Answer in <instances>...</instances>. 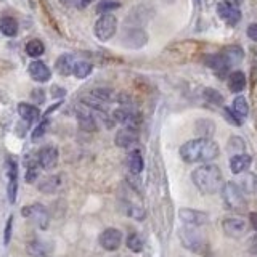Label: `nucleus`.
Masks as SVG:
<instances>
[{
  "label": "nucleus",
  "mask_w": 257,
  "mask_h": 257,
  "mask_svg": "<svg viewBox=\"0 0 257 257\" xmlns=\"http://www.w3.org/2000/svg\"><path fill=\"white\" fill-rule=\"evenodd\" d=\"M219 156V145L211 139H195L188 140L180 147V158L185 163H209Z\"/></svg>",
  "instance_id": "nucleus-1"
},
{
  "label": "nucleus",
  "mask_w": 257,
  "mask_h": 257,
  "mask_svg": "<svg viewBox=\"0 0 257 257\" xmlns=\"http://www.w3.org/2000/svg\"><path fill=\"white\" fill-rule=\"evenodd\" d=\"M191 180L204 195H214L222 188V172L219 166L204 164L196 167L191 174Z\"/></svg>",
  "instance_id": "nucleus-2"
},
{
  "label": "nucleus",
  "mask_w": 257,
  "mask_h": 257,
  "mask_svg": "<svg viewBox=\"0 0 257 257\" xmlns=\"http://www.w3.org/2000/svg\"><path fill=\"white\" fill-rule=\"evenodd\" d=\"M199 227H185L179 231V238L182 241L183 247H187L188 251L199 254V255H204L207 257L209 254V244H207V239L203 236V233L198 230Z\"/></svg>",
  "instance_id": "nucleus-3"
},
{
  "label": "nucleus",
  "mask_w": 257,
  "mask_h": 257,
  "mask_svg": "<svg viewBox=\"0 0 257 257\" xmlns=\"http://www.w3.org/2000/svg\"><path fill=\"white\" fill-rule=\"evenodd\" d=\"M222 191V198H223V203H225V207L228 209V211H233V212H243L246 209V199H244V193L238 187V183L235 182H227L220 188Z\"/></svg>",
  "instance_id": "nucleus-4"
},
{
  "label": "nucleus",
  "mask_w": 257,
  "mask_h": 257,
  "mask_svg": "<svg viewBox=\"0 0 257 257\" xmlns=\"http://www.w3.org/2000/svg\"><path fill=\"white\" fill-rule=\"evenodd\" d=\"M117 31V18L112 13H103L95 23V36L101 42H108Z\"/></svg>",
  "instance_id": "nucleus-5"
},
{
  "label": "nucleus",
  "mask_w": 257,
  "mask_h": 257,
  "mask_svg": "<svg viewBox=\"0 0 257 257\" xmlns=\"http://www.w3.org/2000/svg\"><path fill=\"white\" fill-rule=\"evenodd\" d=\"M222 228L228 238H243L246 235L247 225L239 217H227L222 222Z\"/></svg>",
  "instance_id": "nucleus-6"
},
{
  "label": "nucleus",
  "mask_w": 257,
  "mask_h": 257,
  "mask_svg": "<svg viewBox=\"0 0 257 257\" xmlns=\"http://www.w3.org/2000/svg\"><path fill=\"white\" fill-rule=\"evenodd\" d=\"M112 117H114L116 122L122 124L124 127H128V128H139L140 125V114L137 111H132L128 108H119L116 111H112Z\"/></svg>",
  "instance_id": "nucleus-7"
},
{
  "label": "nucleus",
  "mask_w": 257,
  "mask_h": 257,
  "mask_svg": "<svg viewBox=\"0 0 257 257\" xmlns=\"http://www.w3.org/2000/svg\"><path fill=\"white\" fill-rule=\"evenodd\" d=\"M21 214L24 217H31L32 220H36V223L39 225L42 230H47L48 227V214H47V209L42 206V204H31V206H26L21 211Z\"/></svg>",
  "instance_id": "nucleus-8"
},
{
  "label": "nucleus",
  "mask_w": 257,
  "mask_h": 257,
  "mask_svg": "<svg viewBox=\"0 0 257 257\" xmlns=\"http://www.w3.org/2000/svg\"><path fill=\"white\" fill-rule=\"evenodd\" d=\"M100 244L106 251H117L122 244V233L117 228H106L100 235Z\"/></svg>",
  "instance_id": "nucleus-9"
},
{
  "label": "nucleus",
  "mask_w": 257,
  "mask_h": 257,
  "mask_svg": "<svg viewBox=\"0 0 257 257\" xmlns=\"http://www.w3.org/2000/svg\"><path fill=\"white\" fill-rule=\"evenodd\" d=\"M179 217L187 227H201V225L207 223L209 219V215L206 212L196 211V209H180Z\"/></svg>",
  "instance_id": "nucleus-10"
},
{
  "label": "nucleus",
  "mask_w": 257,
  "mask_h": 257,
  "mask_svg": "<svg viewBox=\"0 0 257 257\" xmlns=\"http://www.w3.org/2000/svg\"><path fill=\"white\" fill-rule=\"evenodd\" d=\"M28 72L32 80H36L39 84H44L47 80H50L52 77V72L48 69V66L44 63V61H39V60H34L28 68Z\"/></svg>",
  "instance_id": "nucleus-11"
},
{
  "label": "nucleus",
  "mask_w": 257,
  "mask_h": 257,
  "mask_svg": "<svg viewBox=\"0 0 257 257\" xmlns=\"http://www.w3.org/2000/svg\"><path fill=\"white\" fill-rule=\"evenodd\" d=\"M217 13L228 24H238L241 20V12L231 2H227V0H223V2L217 5Z\"/></svg>",
  "instance_id": "nucleus-12"
},
{
  "label": "nucleus",
  "mask_w": 257,
  "mask_h": 257,
  "mask_svg": "<svg viewBox=\"0 0 257 257\" xmlns=\"http://www.w3.org/2000/svg\"><path fill=\"white\" fill-rule=\"evenodd\" d=\"M37 161L40 167L50 171V169L56 167V163H58V150L55 147H44L37 153Z\"/></svg>",
  "instance_id": "nucleus-13"
},
{
  "label": "nucleus",
  "mask_w": 257,
  "mask_h": 257,
  "mask_svg": "<svg viewBox=\"0 0 257 257\" xmlns=\"http://www.w3.org/2000/svg\"><path fill=\"white\" fill-rule=\"evenodd\" d=\"M204 63L207 64L209 68H212L214 72L219 77H225L227 72L230 69V64L225 60V56L222 53H214V55H207L204 58Z\"/></svg>",
  "instance_id": "nucleus-14"
},
{
  "label": "nucleus",
  "mask_w": 257,
  "mask_h": 257,
  "mask_svg": "<svg viewBox=\"0 0 257 257\" xmlns=\"http://www.w3.org/2000/svg\"><path fill=\"white\" fill-rule=\"evenodd\" d=\"M147 32L143 29H139V28H134L131 29L125 34V37L122 39V42L128 47V48H142L145 44H147Z\"/></svg>",
  "instance_id": "nucleus-15"
},
{
  "label": "nucleus",
  "mask_w": 257,
  "mask_h": 257,
  "mask_svg": "<svg viewBox=\"0 0 257 257\" xmlns=\"http://www.w3.org/2000/svg\"><path fill=\"white\" fill-rule=\"evenodd\" d=\"M252 158L246 155V153H239V155H233L230 158V169L233 174H243L246 172L249 167H251Z\"/></svg>",
  "instance_id": "nucleus-16"
},
{
  "label": "nucleus",
  "mask_w": 257,
  "mask_h": 257,
  "mask_svg": "<svg viewBox=\"0 0 257 257\" xmlns=\"http://www.w3.org/2000/svg\"><path fill=\"white\" fill-rule=\"evenodd\" d=\"M76 116H77L79 127L82 128V131H85V132H95L96 128H98V124H96L95 117L92 116V112L88 111V109L79 108L76 111Z\"/></svg>",
  "instance_id": "nucleus-17"
},
{
  "label": "nucleus",
  "mask_w": 257,
  "mask_h": 257,
  "mask_svg": "<svg viewBox=\"0 0 257 257\" xmlns=\"http://www.w3.org/2000/svg\"><path fill=\"white\" fill-rule=\"evenodd\" d=\"M137 140H139V137H137L135 128L124 127L116 134V145L120 148H131Z\"/></svg>",
  "instance_id": "nucleus-18"
},
{
  "label": "nucleus",
  "mask_w": 257,
  "mask_h": 257,
  "mask_svg": "<svg viewBox=\"0 0 257 257\" xmlns=\"http://www.w3.org/2000/svg\"><path fill=\"white\" fill-rule=\"evenodd\" d=\"M18 114L21 119L26 120L28 124H34L40 117V111L34 106V104L29 103H20L18 104Z\"/></svg>",
  "instance_id": "nucleus-19"
},
{
  "label": "nucleus",
  "mask_w": 257,
  "mask_h": 257,
  "mask_svg": "<svg viewBox=\"0 0 257 257\" xmlns=\"http://www.w3.org/2000/svg\"><path fill=\"white\" fill-rule=\"evenodd\" d=\"M74 64H76L74 56L69 53H64V55L58 56V60L55 63V68L61 76H71L72 69H74Z\"/></svg>",
  "instance_id": "nucleus-20"
},
{
  "label": "nucleus",
  "mask_w": 257,
  "mask_h": 257,
  "mask_svg": "<svg viewBox=\"0 0 257 257\" xmlns=\"http://www.w3.org/2000/svg\"><path fill=\"white\" fill-rule=\"evenodd\" d=\"M246 87V76L243 71H233L228 77V88L233 93L243 92Z\"/></svg>",
  "instance_id": "nucleus-21"
},
{
  "label": "nucleus",
  "mask_w": 257,
  "mask_h": 257,
  "mask_svg": "<svg viewBox=\"0 0 257 257\" xmlns=\"http://www.w3.org/2000/svg\"><path fill=\"white\" fill-rule=\"evenodd\" d=\"M61 187V177L60 175H48L39 183V191L45 193V195H52Z\"/></svg>",
  "instance_id": "nucleus-22"
},
{
  "label": "nucleus",
  "mask_w": 257,
  "mask_h": 257,
  "mask_svg": "<svg viewBox=\"0 0 257 257\" xmlns=\"http://www.w3.org/2000/svg\"><path fill=\"white\" fill-rule=\"evenodd\" d=\"M127 164H128V171H131L134 175H139L143 171V156H142L140 150H132L128 153Z\"/></svg>",
  "instance_id": "nucleus-23"
},
{
  "label": "nucleus",
  "mask_w": 257,
  "mask_h": 257,
  "mask_svg": "<svg viewBox=\"0 0 257 257\" xmlns=\"http://www.w3.org/2000/svg\"><path fill=\"white\" fill-rule=\"evenodd\" d=\"M0 32L5 36V37H15L18 34V23H16L15 18L12 16H4L0 20Z\"/></svg>",
  "instance_id": "nucleus-24"
},
{
  "label": "nucleus",
  "mask_w": 257,
  "mask_h": 257,
  "mask_svg": "<svg viewBox=\"0 0 257 257\" xmlns=\"http://www.w3.org/2000/svg\"><path fill=\"white\" fill-rule=\"evenodd\" d=\"M222 55L225 56V60H227V63L230 64V66L231 64H238L241 60H243V50H241L239 47H235V45L227 47L222 52Z\"/></svg>",
  "instance_id": "nucleus-25"
},
{
  "label": "nucleus",
  "mask_w": 257,
  "mask_h": 257,
  "mask_svg": "<svg viewBox=\"0 0 257 257\" xmlns=\"http://www.w3.org/2000/svg\"><path fill=\"white\" fill-rule=\"evenodd\" d=\"M26 251L32 257H47V254L50 252V247L45 243H40V241H32V243L28 244Z\"/></svg>",
  "instance_id": "nucleus-26"
},
{
  "label": "nucleus",
  "mask_w": 257,
  "mask_h": 257,
  "mask_svg": "<svg viewBox=\"0 0 257 257\" xmlns=\"http://www.w3.org/2000/svg\"><path fill=\"white\" fill-rule=\"evenodd\" d=\"M243 174L244 175L239 179V185H238V187L243 190V193H254L255 185H257L255 175L254 174H249V172H243Z\"/></svg>",
  "instance_id": "nucleus-27"
},
{
  "label": "nucleus",
  "mask_w": 257,
  "mask_h": 257,
  "mask_svg": "<svg viewBox=\"0 0 257 257\" xmlns=\"http://www.w3.org/2000/svg\"><path fill=\"white\" fill-rule=\"evenodd\" d=\"M44 52H45V47L42 44V40L32 39L26 44V53L31 56V58H37V56L44 55Z\"/></svg>",
  "instance_id": "nucleus-28"
},
{
  "label": "nucleus",
  "mask_w": 257,
  "mask_h": 257,
  "mask_svg": "<svg viewBox=\"0 0 257 257\" xmlns=\"http://www.w3.org/2000/svg\"><path fill=\"white\" fill-rule=\"evenodd\" d=\"M214 122L212 120H209V119H199L198 122H196V132L201 135V137H204V139H209L212 134H214Z\"/></svg>",
  "instance_id": "nucleus-29"
},
{
  "label": "nucleus",
  "mask_w": 257,
  "mask_h": 257,
  "mask_svg": "<svg viewBox=\"0 0 257 257\" xmlns=\"http://www.w3.org/2000/svg\"><path fill=\"white\" fill-rule=\"evenodd\" d=\"M93 66L90 63L87 61H76L74 64V69H72V74H74L77 79H85L87 76H90Z\"/></svg>",
  "instance_id": "nucleus-30"
},
{
  "label": "nucleus",
  "mask_w": 257,
  "mask_h": 257,
  "mask_svg": "<svg viewBox=\"0 0 257 257\" xmlns=\"http://www.w3.org/2000/svg\"><path fill=\"white\" fill-rule=\"evenodd\" d=\"M40 169H42V167H40L37 158L34 161H28V164H26V182L28 183H32L37 179Z\"/></svg>",
  "instance_id": "nucleus-31"
},
{
  "label": "nucleus",
  "mask_w": 257,
  "mask_h": 257,
  "mask_svg": "<svg viewBox=\"0 0 257 257\" xmlns=\"http://www.w3.org/2000/svg\"><path fill=\"white\" fill-rule=\"evenodd\" d=\"M92 96H95V98H98L104 103H109V101H117L116 98V92L109 90V88H96V90L92 92Z\"/></svg>",
  "instance_id": "nucleus-32"
},
{
  "label": "nucleus",
  "mask_w": 257,
  "mask_h": 257,
  "mask_svg": "<svg viewBox=\"0 0 257 257\" xmlns=\"http://www.w3.org/2000/svg\"><path fill=\"white\" fill-rule=\"evenodd\" d=\"M233 111H235L241 119L249 114V104L244 96H236L235 103H233Z\"/></svg>",
  "instance_id": "nucleus-33"
},
{
  "label": "nucleus",
  "mask_w": 257,
  "mask_h": 257,
  "mask_svg": "<svg viewBox=\"0 0 257 257\" xmlns=\"http://www.w3.org/2000/svg\"><path fill=\"white\" fill-rule=\"evenodd\" d=\"M246 150V143L244 140L238 135H233L228 140V151L233 153V155H239V153H244Z\"/></svg>",
  "instance_id": "nucleus-34"
},
{
  "label": "nucleus",
  "mask_w": 257,
  "mask_h": 257,
  "mask_svg": "<svg viewBox=\"0 0 257 257\" xmlns=\"http://www.w3.org/2000/svg\"><path fill=\"white\" fill-rule=\"evenodd\" d=\"M117 8H120V2H117V0H101L96 5V13H111L112 10H117Z\"/></svg>",
  "instance_id": "nucleus-35"
},
{
  "label": "nucleus",
  "mask_w": 257,
  "mask_h": 257,
  "mask_svg": "<svg viewBox=\"0 0 257 257\" xmlns=\"http://www.w3.org/2000/svg\"><path fill=\"white\" fill-rule=\"evenodd\" d=\"M125 214L128 217H132L135 220H143L145 219V209L142 206H137L132 203H127L125 204Z\"/></svg>",
  "instance_id": "nucleus-36"
},
{
  "label": "nucleus",
  "mask_w": 257,
  "mask_h": 257,
  "mask_svg": "<svg viewBox=\"0 0 257 257\" xmlns=\"http://www.w3.org/2000/svg\"><path fill=\"white\" fill-rule=\"evenodd\" d=\"M203 95L206 101L212 103V104H222L223 103V96L222 93H219L217 90H214V88H204L203 90Z\"/></svg>",
  "instance_id": "nucleus-37"
},
{
  "label": "nucleus",
  "mask_w": 257,
  "mask_h": 257,
  "mask_svg": "<svg viewBox=\"0 0 257 257\" xmlns=\"http://www.w3.org/2000/svg\"><path fill=\"white\" fill-rule=\"evenodd\" d=\"M127 247L131 249L132 252H142V249H143L142 238L139 235H135V233H132V235L127 238Z\"/></svg>",
  "instance_id": "nucleus-38"
},
{
  "label": "nucleus",
  "mask_w": 257,
  "mask_h": 257,
  "mask_svg": "<svg viewBox=\"0 0 257 257\" xmlns=\"http://www.w3.org/2000/svg\"><path fill=\"white\" fill-rule=\"evenodd\" d=\"M16 191H18V179H8L7 193H8V199H10V203H15Z\"/></svg>",
  "instance_id": "nucleus-39"
},
{
  "label": "nucleus",
  "mask_w": 257,
  "mask_h": 257,
  "mask_svg": "<svg viewBox=\"0 0 257 257\" xmlns=\"http://www.w3.org/2000/svg\"><path fill=\"white\" fill-rule=\"evenodd\" d=\"M48 119L42 120L40 124H37L34 127V131H32V139H40V137H44V134L47 132V128H48Z\"/></svg>",
  "instance_id": "nucleus-40"
},
{
  "label": "nucleus",
  "mask_w": 257,
  "mask_h": 257,
  "mask_svg": "<svg viewBox=\"0 0 257 257\" xmlns=\"http://www.w3.org/2000/svg\"><path fill=\"white\" fill-rule=\"evenodd\" d=\"M223 112H225V117H227V120H228L230 124L236 125V127H239V125H241V117L236 114L235 111H231L230 108H225V109H223Z\"/></svg>",
  "instance_id": "nucleus-41"
},
{
  "label": "nucleus",
  "mask_w": 257,
  "mask_h": 257,
  "mask_svg": "<svg viewBox=\"0 0 257 257\" xmlns=\"http://www.w3.org/2000/svg\"><path fill=\"white\" fill-rule=\"evenodd\" d=\"M12 223H13V217L10 215L8 217V222L5 225V233H4V244L10 243V238H12Z\"/></svg>",
  "instance_id": "nucleus-42"
},
{
  "label": "nucleus",
  "mask_w": 257,
  "mask_h": 257,
  "mask_svg": "<svg viewBox=\"0 0 257 257\" xmlns=\"http://www.w3.org/2000/svg\"><path fill=\"white\" fill-rule=\"evenodd\" d=\"M31 96L36 100L37 104H42V103L45 101V100H44V98H45V92H44V90H40V88H34V90L31 92Z\"/></svg>",
  "instance_id": "nucleus-43"
},
{
  "label": "nucleus",
  "mask_w": 257,
  "mask_h": 257,
  "mask_svg": "<svg viewBox=\"0 0 257 257\" xmlns=\"http://www.w3.org/2000/svg\"><path fill=\"white\" fill-rule=\"evenodd\" d=\"M64 95H66V90H64V88H60L58 85L52 87V98H63Z\"/></svg>",
  "instance_id": "nucleus-44"
},
{
  "label": "nucleus",
  "mask_w": 257,
  "mask_h": 257,
  "mask_svg": "<svg viewBox=\"0 0 257 257\" xmlns=\"http://www.w3.org/2000/svg\"><path fill=\"white\" fill-rule=\"evenodd\" d=\"M247 249H249V252H251L254 257H257V235H255V236H252L251 239H249Z\"/></svg>",
  "instance_id": "nucleus-45"
},
{
  "label": "nucleus",
  "mask_w": 257,
  "mask_h": 257,
  "mask_svg": "<svg viewBox=\"0 0 257 257\" xmlns=\"http://www.w3.org/2000/svg\"><path fill=\"white\" fill-rule=\"evenodd\" d=\"M247 36H249V39H251V40L257 42V23L249 24V28H247Z\"/></svg>",
  "instance_id": "nucleus-46"
},
{
  "label": "nucleus",
  "mask_w": 257,
  "mask_h": 257,
  "mask_svg": "<svg viewBox=\"0 0 257 257\" xmlns=\"http://www.w3.org/2000/svg\"><path fill=\"white\" fill-rule=\"evenodd\" d=\"M249 220H251L252 228L257 231V212H251V214H249Z\"/></svg>",
  "instance_id": "nucleus-47"
},
{
  "label": "nucleus",
  "mask_w": 257,
  "mask_h": 257,
  "mask_svg": "<svg viewBox=\"0 0 257 257\" xmlns=\"http://www.w3.org/2000/svg\"><path fill=\"white\" fill-rule=\"evenodd\" d=\"M90 2H93V0H80V7L84 8V7H87Z\"/></svg>",
  "instance_id": "nucleus-48"
},
{
  "label": "nucleus",
  "mask_w": 257,
  "mask_h": 257,
  "mask_svg": "<svg viewBox=\"0 0 257 257\" xmlns=\"http://www.w3.org/2000/svg\"><path fill=\"white\" fill-rule=\"evenodd\" d=\"M119 257H122V255H119Z\"/></svg>",
  "instance_id": "nucleus-49"
}]
</instances>
